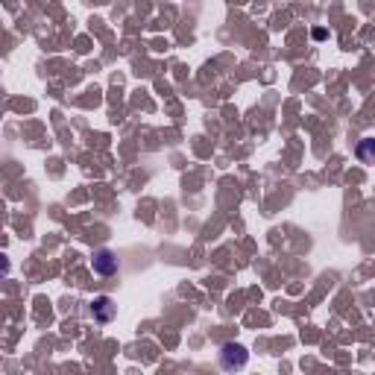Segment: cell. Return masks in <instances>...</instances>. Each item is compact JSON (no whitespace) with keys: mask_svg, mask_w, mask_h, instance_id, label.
<instances>
[{"mask_svg":"<svg viewBox=\"0 0 375 375\" xmlns=\"http://www.w3.org/2000/svg\"><path fill=\"white\" fill-rule=\"evenodd\" d=\"M220 369H226V372H237V369H244L249 364V349L241 346V343H226L220 349Z\"/></svg>","mask_w":375,"mask_h":375,"instance_id":"cell-1","label":"cell"},{"mask_svg":"<svg viewBox=\"0 0 375 375\" xmlns=\"http://www.w3.org/2000/svg\"><path fill=\"white\" fill-rule=\"evenodd\" d=\"M91 270L97 276H115L118 273V255L111 249H97L94 258H91Z\"/></svg>","mask_w":375,"mask_h":375,"instance_id":"cell-2","label":"cell"},{"mask_svg":"<svg viewBox=\"0 0 375 375\" xmlns=\"http://www.w3.org/2000/svg\"><path fill=\"white\" fill-rule=\"evenodd\" d=\"M115 314H118V305L111 302V296H97L91 302V317L100 326H109V322L115 320Z\"/></svg>","mask_w":375,"mask_h":375,"instance_id":"cell-3","label":"cell"},{"mask_svg":"<svg viewBox=\"0 0 375 375\" xmlns=\"http://www.w3.org/2000/svg\"><path fill=\"white\" fill-rule=\"evenodd\" d=\"M9 270H12V264H9V255H6V253H0V282H3V279L9 276Z\"/></svg>","mask_w":375,"mask_h":375,"instance_id":"cell-4","label":"cell"}]
</instances>
